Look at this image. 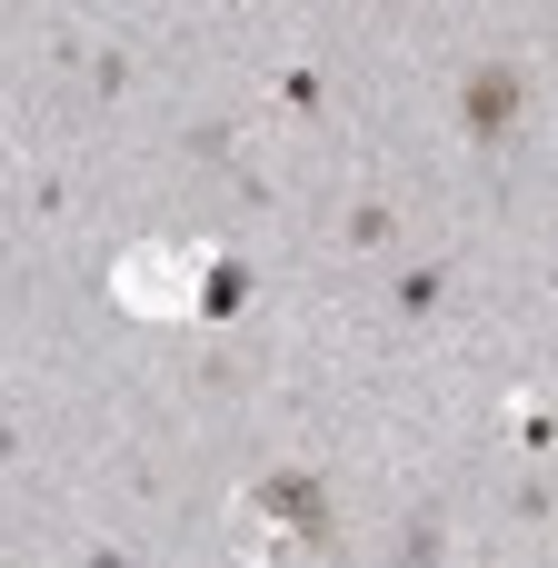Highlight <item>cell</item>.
I'll list each match as a JSON object with an SVG mask.
<instances>
[{
  "label": "cell",
  "mask_w": 558,
  "mask_h": 568,
  "mask_svg": "<svg viewBox=\"0 0 558 568\" xmlns=\"http://www.w3.org/2000/svg\"><path fill=\"white\" fill-rule=\"evenodd\" d=\"M509 100H519V80H509V70H489V80H479V100H469V120H479V140H499V120H509Z\"/></svg>",
  "instance_id": "6da1fadb"
}]
</instances>
